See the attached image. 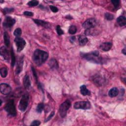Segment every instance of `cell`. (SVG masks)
I'll list each match as a JSON object with an SVG mask.
<instances>
[{"mask_svg": "<svg viewBox=\"0 0 126 126\" xmlns=\"http://www.w3.org/2000/svg\"><path fill=\"white\" fill-rule=\"evenodd\" d=\"M2 103H3L2 99H0V105H2Z\"/></svg>", "mask_w": 126, "mask_h": 126, "instance_id": "39", "label": "cell"}, {"mask_svg": "<svg viewBox=\"0 0 126 126\" xmlns=\"http://www.w3.org/2000/svg\"><path fill=\"white\" fill-rule=\"evenodd\" d=\"M23 85H24L26 89H29L30 87V79H29V76L28 74L25 75L24 79H23Z\"/></svg>", "mask_w": 126, "mask_h": 126, "instance_id": "20", "label": "cell"}, {"mask_svg": "<svg viewBox=\"0 0 126 126\" xmlns=\"http://www.w3.org/2000/svg\"><path fill=\"white\" fill-rule=\"evenodd\" d=\"M111 47H112V42H108L102 43L101 45H100V47H99V48L101 50H103V51H109L111 48Z\"/></svg>", "mask_w": 126, "mask_h": 126, "instance_id": "13", "label": "cell"}, {"mask_svg": "<svg viewBox=\"0 0 126 126\" xmlns=\"http://www.w3.org/2000/svg\"><path fill=\"white\" fill-rule=\"evenodd\" d=\"M48 65H49L50 68L53 70L56 69V68H58V62H57V61L55 60V59H51L49 61V63H48Z\"/></svg>", "mask_w": 126, "mask_h": 126, "instance_id": "18", "label": "cell"}, {"mask_svg": "<svg viewBox=\"0 0 126 126\" xmlns=\"http://www.w3.org/2000/svg\"><path fill=\"white\" fill-rule=\"evenodd\" d=\"M88 39L86 38V36H79L78 37V42L80 46H85L87 43Z\"/></svg>", "mask_w": 126, "mask_h": 126, "instance_id": "17", "label": "cell"}, {"mask_svg": "<svg viewBox=\"0 0 126 126\" xmlns=\"http://www.w3.org/2000/svg\"><path fill=\"white\" fill-rule=\"evenodd\" d=\"M5 109L7 112H8V114L12 116V117H15L16 115V107H15V104H14L13 99H10V100H9V101L7 102V104L5 106Z\"/></svg>", "mask_w": 126, "mask_h": 126, "instance_id": "3", "label": "cell"}, {"mask_svg": "<svg viewBox=\"0 0 126 126\" xmlns=\"http://www.w3.org/2000/svg\"><path fill=\"white\" fill-rule=\"evenodd\" d=\"M56 31H57V34H58L59 36H61V35H63V33H64V31L61 29V26H56Z\"/></svg>", "mask_w": 126, "mask_h": 126, "instance_id": "31", "label": "cell"}, {"mask_svg": "<svg viewBox=\"0 0 126 126\" xmlns=\"http://www.w3.org/2000/svg\"><path fill=\"white\" fill-rule=\"evenodd\" d=\"M23 15H24V16H33V13H32V12H29V11H24Z\"/></svg>", "mask_w": 126, "mask_h": 126, "instance_id": "34", "label": "cell"}, {"mask_svg": "<svg viewBox=\"0 0 126 126\" xmlns=\"http://www.w3.org/2000/svg\"><path fill=\"white\" fill-rule=\"evenodd\" d=\"M29 95L25 94L23 96V98L21 99L20 103H19V109H20L22 111H24L28 107V105H29Z\"/></svg>", "mask_w": 126, "mask_h": 126, "instance_id": "5", "label": "cell"}, {"mask_svg": "<svg viewBox=\"0 0 126 126\" xmlns=\"http://www.w3.org/2000/svg\"><path fill=\"white\" fill-rule=\"evenodd\" d=\"M49 8H50V10H52L53 12H57V11H58V9H57L56 7H54V6H50Z\"/></svg>", "mask_w": 126, "mask_h": 126, "instance_id": "35", "label": "cell"}, {"mask_svg": "<svg viewBox=\"0 0 126 126\" xmlns=\"http://www.w3.org/2000/svg\"><path fill=\"white\" fill-rule=\"evenodd\" d=\"M70 105H71V101L67 99L66 101H64L60 106V110H59V112H60V115H61V117H65L66 115H67V112H68V110L69 109Z\"/></svg>", "mask_w": 126, "mask_h": 126, "instance_id": "4", "label": "cell"}, {"mask_svg": "<svg viewBox=\"0 0 126 126\" xmlns=\"http://www.w3.org/2000/svg\"><path fill=\"white\" fill-rule=\"evenodd\" d=\"M43 108H44V104L43 103H40L37 105V108H36V110H37V112H42L43 110Z\"/></svg>", "mask_w": 126, "mask_h": 126, "instance_id": "28", "label": "cell"}, {"mask_svg": "<svg viewBox=\"0 0 126 126\" xmlns=\"http://www.w3.org/2000/svg\"><path fill=\"white\" fill-rule=\"evenodd\" d=\"M80 92L81 94L84 95V96H86V95H90V91L88 90L87 87L86 86H82L80 87Z\"/></svg>", "mask_w": 126, "mask_h": 126, "instance_id": "22", "label": "cell"}, {"mask_svg": "<svg viewBox=\"0 0 126 126\" xmlns=\"http://www.w3.org/2000/svg\"><path fill=\"white\" fill-rule=\"evenodd\" d=\"M23 57H21V58L19 59V61L16 62V74H18L22 71V69H23Z\"/></svg>", "mask_w": 126, "mask_h": 126, "instance_id": "14", "label": "cell"}, {"mask_svg": "<svg viewBox=\"0 0 126 126\" xmlns=\"http://www.w3.org/2000/svg\"><path fill=\"white\" fill-rule=\"evenodd\" d=\"M47 58H48V54L42 50L36 49L33 54V61L36 66L42 65L47 60Z\"/></svg>", "mask_w": 126, "mask_h": 126, "instance_id": "1", "label": "cell"}, {"mask_svg": "<svg viewBox=\"0 0 126 126\" xmlns=\"http://www.w3.org/2000/svg\"><path fill=\"white\" fill-rule=\"evenodd\" d=\"M105 18L106 20L110 21V20H112L113 18H114V16H113L112 14H110V13H105Z\"/></svg>", "mask_w": 126, "mask_h": 126, "instance_id": "29", "label": "cell"}, {"mask_svg": "<svg viewBox=\"0 0 126 126\" xmlns=\"http://www.w3.org/2000/svg\"><path fill=\"white\" fill-rule=\"evenodd\" d=\"M15 23H16V20L14 18L10 17V16H6L5 19V22H4V27L6 28V29L10 28L13 26Z\"/></svg>", "mask_w": 126, "mask_h": 126, "instance_id": "12", "label": "cell"}, {"mask_svg": "<svg viewBox=\"0 0 126 126\" xmlns=\"http://www.w3.org/2000/svg\"><path fill=\"white\" fill-rule=\"evenodd\" d=\"M11 58H12V63H11V66L14 67L15 64H16V59H15V55H14V53H13V50H11Z\"/></svg>", "mask_w": 126, "mask_h": 126, "instance_id": "32", "label": "cell"}, {"mask_svg": "<svg viewBox=\"0 0 126 126\" xmlns=\"http://www.w3.org/2000/svg\"><path fill=\"white\" fill-rule=\"evenodd\" d=\"M10 92H11V87L8 84H5V83L0 84V92L2 94L7 95L9 94Z\"/></svg>", "mask_w": 126, "mask_h": 126, "instance_id": "10", "label": "cell"}, {"mask_svg": "<svg viewBox=\"0 0 126 126\" xmlns=\"http://www.w3.org/2000/svg\"><path fill=\"white\" fill-rule=\"evenodd\" d=\"M117 24L119 26H124L126 24V18L124 16H121L117 18Z\"/></svg>", "mask_w": 126, "mask_h": 126, "instance_id": "21", "label": "cell"}, {"mask_svg": "<svg viewBox=\"0 0 126 126\" xmlns=\"http://www.w3.org/2000/svg\"><path fill=\"white\" fill-rule=\"evenodd\" d=\"M96 24H97V21L95 20L94 18H91V19H87L86 21H85V23H83L82 24V27L84 29H88L91 28H94Z\"/></svg>", "mask_w": 126, "mask_h": 126, "instance_id": "8", "label": "cell"}, {"mask_svg": "<svg viewBox=\"0 0 126 126\" xmlns=\"http://www.w3.org/2000/svg\"><path fill=\"white\" fill-rule=\"evenodd\" d=\"M0 55L5 59V61H10V53L8 51V49H7L6 47H5V46L0 47Z\"/></svg>", "mask_w": 126, "mask_h": 126, "instance_id": "11", "label": "cell"}, {"mask_svg": "<svg viewBox=\"0 0 126 126\" xmlns=\"http://www.w3.org/2000/svg\"><path fill=\"white\" fill-rule=\"evenodd\" d=\"M15 43H16L18 52L22 51V50L24 48L25 45H26L25 41L23 40V39H22V38H16V39H15Z\"/></svg>", "mask_w": 126, "mask_h": 126, "instance_id": "9", "label": "cell"}, {"mask_svg": "<svg viewBox=\"0 0 126 126\" xmlns=\"http://www.w3.org/2000/svg\"><path fill=\"white\" fill-rule=\"evenodd\" d=\"M118 89L117 88H116V87H113V88H111L110 91H109V96L110 97H111V98H114V97H117V94H118Z\"/></svg>", "mask_w": 126, "mask_h": 126, "instance_id": "19", "label": "cell"}, {"mask_svg": "<svg viewBox=\"0 0 126 126\" xmlns=\"http://www.w3.org/2000/svg\"><path fill=\"white\" fill-rule=\"evenodd\" d=\"M82 57L86 59L87 61H92L93 63H97V64H103L105 63V60L99 55V52L94 51L92 53H86V54H81Z\"/></svg>", "mask_w": 126, "mask_h": 126, "instance_id": "2", "label": "cell"}, {"mask_svg": "<svg viewBox=\"0 0 126 126\" xmlns=\"http://www.w3.org/2000/svg\"><path fill=\"white\" fill-rule=\"evenodd\" d=\"M41 124V122L38 121V120H36V121H33L32 124H30L29 126H39Z\"/></svg>", "mask_w": 126, "mask_h": 126, "instance_id": "33", "label": "cell"}, {"mask_svg": "<svg viewBox=\"0 0 126 126\" xmlns=\"http://www.w3.org/2000/svg\"><path fill=\"white\" fill-rule=\"evenodd\" d=\"M69 34H71V35H74L75 33L77 32V28L75 27L74 25H72V26H70V28H69Z\"/></svg>", "mask_w": 126, "mask_h": 126, "instance_id": "25", "label": "cell"}, {"mask_svg": "<svg viewBox=\"0 0 126 126\" xmlns=\"http://www.w3.org/2000/svg\"><path fill=\"white\" fill-rule=\"evenodd\" d=\"M74 107L75 109H83V110H86V109L91 108V104L88 101H79L74 104Z\"/></svg>", "mask_w": 126, "mask_h": 126, "instance_id": "7", "label": "cell"}, {"mask_svg": "<svg viewBox=\"0 0 126 126\" xmlns=\"http://www.w3.org/2000/svg\"><path fill=\"white\" fill-rule=\"evenodd\" d=\"M111 4H112V5H114L116 9H117V8H118V7L120 6V1H119V0H117V1L112 0V1H111Z\"/></svg>", "mask_w": 126, "mask_h": 126, "instance_id": "30", "label": "cell"}, {"mask_svg": "<svg viewBox=\"0 0 126 126\" xmlns=\"http://www.w3.org/2000/svg\"><path fill=\"white\" fill-rule=\"evenodd\" d=\"M39 5V2L36 1V0H33V1H30V2L28 3V5L30 7H35V6H37Z\"/></svg>", "mask_w": 126, "mask_h": 126, "instance_id": "27", "label": "cell"}, {"mask_svg": "<svg viewBox=\"0 0 126 126\" xmlns=\"http://www.w3.org/2000/svg\"><path fill=\"white\" fill-rule=\"evenodd\" d=\"M93 83L96 85L97 86H102L106 83V80L105 79L104 77H102L101 75H94L92 78Z\"/></svg>", "mask_w": 126, "mask_h": 126, "instance_id": "6", "label": "cell"}, {"mask_svg": "<svg viewBox=\"0 0 126 126\" xmlns=\"http://www.w3.org/2000/svg\"><path fill=\"white\" fill-rule=\"evenodd\" d=\"M54 112H52L51 114H50V116H49V117H47V119H46V121H48V120H49L50 118H52V117L54 116Z\"/></svg>", "mask_w": 126, "mask_h": 126, "instance_id": "37", "label": "cell"}, {"mask_svg": "<svg viewBox=\"0 0 126 126\" xmlns=\"http://www.w3.org/2000/svg\"><path fill=\"white\" fill-rule=\"evenodd\" d=\"M98 34H99V30L95 28H91L85 31V35L86 36H97Z\"/></svg>", "mask_w": 126, "mask_h": 126, "instance_id": "15", "label": "cell"}, {"mask_svg": "<svg viewBox=\"0 0 126 126\" xmlns=\"http://www.w3.org/2000/svg\"><path fill=\"white\" fill-rule=\"evenodd\" d=\"M34 22L36 23V24L40 25V26H42L43 28H49L50 24L46 21H42V20H39V19H36L34 20Z\"/></svg>", "mask_w": 126, "mask_h": 126, "instance_id": "16", "label": "cell"}, {"mask_svg": "<svg viewBox=\"0 0 126 126\" xmlns=\"http://www.w3.org/2000/svg\"><path fill=\"white\" fill-rule=\"evenodd\" d=\"M11 11H13V9H5V10H4L5 14H7V12H11Z\"/></svg>", "mask_w": 126, "mask_h": 126, "instance_id": "36", "label": "cell"}, {"mask_svg": "<svg viewBox=\"0 0 126 126\" xmlns=\"http://www.w3.org/2000/svg\"><path fill=\"white\" fill-rule=\"evenodd\" d=\"M7 74H8V69H7V68L4 67V68H0V75H1V77L5 78L7 76Z\"/></svg>", "mask_w": 126, "mask_h": 126, "instance_id": "23", "label": "cell"}, {"mask_svg": "<svg viewBox=\"0 0 126 126\" xmlns=\"http://www.w3.org/2000/svg\"><path fill=\"white\" fill-rule=\"evenodd\" d=\"M123 54H126L125 48H124V49H123Z\"/></svg>", "mask_w": 126, "mask_h": 126, "instance_id": "38", "label": "cell"}, {"mask_svg": "<svg viewBox=\"0 0 126 126\" xmlns=\"http://www.w3.org/2000/svg\"><path fill=\"white\" fill-rule=\"evenodd\" d=\"M4 39H5V45H6L7 47H9L10 46V37H9V35L7 34L6 32H5V35H4Z\"/></svg>", "mask_w": 126, "mask_h": 126, "instance_id": "24", "label": "cell"}, {"mask_svg": "<svg viewBox=\"0 0 126 126\" xmlns=\"http://www.w3.org/2000/svg\"><path fill=\"white\" fill-rule=\"evenodd\" d=\"M21 35H22V30H21V29H16L14 31V36H16V38H20Z\"/></svg>", "mask_w": 126, "mask_h": 126, "instance_id": "26", "label": "cell"}]
</instances>
